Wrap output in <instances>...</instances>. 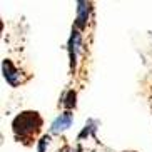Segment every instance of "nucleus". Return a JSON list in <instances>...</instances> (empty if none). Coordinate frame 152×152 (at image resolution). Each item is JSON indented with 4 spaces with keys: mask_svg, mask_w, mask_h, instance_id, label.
I'll return each instance as SVG.
<instances>
[{
    "mask_svg": "<svg viewBox=\"0 0 152 152\" xmlns=\"http://www.w3.org/2000/svg\"><path fill=\"white\" fill-rule=\"evenodd\" d=\"M60 104L64 105L65 112H72V109L77 107V92L75 90H67L60 97Z\"/></svg>",
    "mask_w": 152,
    "mask_h": 152,
    "instance_id": "obj_7",
    "label": "nucleus"
},
{
    "mask_svg": "<svg viewBox=\"0 0 152 152\" xmlns=\"http://www.w3.org/2000/svg\"><path fill=\"white\" fill-rule=\"evenodd\" d=\"M74 122V114L72 112H62L60 115L50 124V134H62L69 129Z\"/></svg>",
    "mask_w": 152,
    "mask_h": 152,
    "instance_id": "obj_5",
    "label": "nucleus"
},
{
    "mask_svg": "<svg viewBox=\"0 0 152 152\" xmlns=\"http://www.w3.org/2000/svg\"><path fill=\"white\" fill-rule=\"evenodd\" d=\"M124 152H127V151H124ZM129 152H134V151H129Z\"/></svg>",
    "mask_w": 152,
    "mask_h": 152,
    "instance_id": "obj_9",
    "label": "nucleus"
},
{
    "mask_svg": "<svg viewBox=\"0 0 152 152\" xmlns=\"http://www.w3.org/2000/svg\"><path fill=\"white\" fill-rule=\"evenodd\" d=\"M82 49V32L79 28L72 27L70 37L67 42V50H69V58H70V70L74 72L77 67V55Z\"/></svg>",
    "mask_w": 152,
    "mask_h": 152,
    "instance_id": "obj_2",
    "label": "nucleus"
},
{
    "mask_svg": "<svg viewBox=\"0 0 152 152\" xmlns=\"http://www.w3.org/2000/svg\"><path fill=\"white\" fill-rule=\"evenodd\" d=\"M49 142H50V135H42L40 140H39V144H37V152H45Z\"/></svg>",
    "mask_w": 152,
    "mask_h": 152,
    "instance_id": "obj_8",
    "label": "nucleus"
},
{
    "mask_svg": "<svg viewBox=\"0 0 152 152\" xmlns=\"http://www.w3.org/2000/svg\"><path fill=\"white\" fill-rule=\"evenodd\" d=\"M99 124H100V122H99L97 119H87L84 129L80 130V134L77 135V140H82V139H85V137H94L95 139V132H97V129H99Z\"/></svg>",
    "mask_w": 152,
    "mask_h": 152,
    "instance_id": "obj_6",
    "label": "nucleus"
},
{
    "mask_svg": "<svg viewBox=\"0 0 152 152\" xmlns=\"http://www.w3.org/2000/svg\"><path fill=\"white\" fill-rule=\"evenodd\" d=\"M90 10H92V5L90 2H85V0H79L77 2V17L74 20V27L79 28V30H84L89 23V17H90Z\"/></svg>",
    "mask_w": 152,
    "mask_h": 152,
    "instance_id": "obj_4",
    "label": "nucleus"
},
{
    "mask_svg": "<svg viewBox=\"0 0 152 152\" xmlns=\"http://www.w3.org/2000/svg\"><path fill=\"white\" fill-rule=\"evenodd\" d=\"M2 74H4V79L7 80V84L10 87H18L22 84V75L15 69V65L12 64L10 58H4V62H2Z\"/></svg>",
    "mask_w": 152,
    "mask_h": 152,
    "instance_id": "obj_3",
    "label": "nucleus"
},
{
    "mask_svg": "<svg viewBox=\"0 0 152 152\" xmlns=\"http://www.w3.org/2000/svg\"><path fill=\"white\" fill-rule=\"evenodd\" d=\"M42 124L44 121L37 110H23L18 115H15V119L12 121V130L18 142L20 140L27 142L40 132Z\"/></svg>",
    "mask_w": 152,
    "mask_h": 152,
    "instance_id": "obj_1",
    "label": "nucleus"
}]
</instances>
